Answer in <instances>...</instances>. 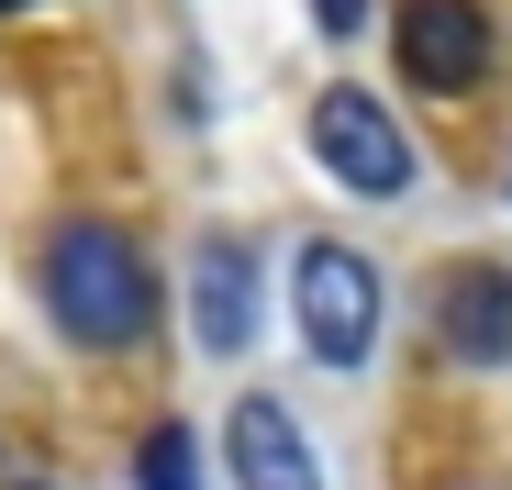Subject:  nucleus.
I'll return each instance as SVG.
<instances>
[{
    "instance_id": "nucleus-5",
    "label": "nucleus",
    "mask_w": 512,
    "mask_h": 490,
    "mask_svg": "<svg viewBox=\"0 0 512 490\" xmlns=\"http://www.w3.org/2000/svg\"><path fill=\"white\" fill-rule=\"evenodd\" d=\"M223 468H234V490H323V468H312V446H301V424H290V401H268V390L234 401Z\"/></svg>"
},
{
    "instance_id": "nucleus-10",
    "label": "nucleus",
    "mask_w": 512,
    "mask_h": 490,
    "mask_svg": "<svg viewBox=\"0 0 512 490\" xmlns=\"http://www.w3.org/2000/svg\"><path fill=\"white\" fill-rule=\"evenodd\" d=\"M457 490H501V479H457Z\"/></svg>"
},
{
    "instance_id": "nucleus-11",
    "label": "nucleus",
    "mask_w": 512,
    "mask_h": 490,
    "mask_svg": "<svg viewBox=\"0 0 512 490\" xmlns=\"http://www.w3.org/2000/svg\"><path fill=\"white\" fill-rule=\"evenodd\" d=\"M0 12H34V0H0Z\"/></svg>"
},
{
    "instance_id": "nucleus-2",
    "label": "nucleus",
    "mask_w": 512,
    "mask_h": 490,
    "mask_svg": "<svg viewBox=\"0 0 512 490\" xmlns=\"http://www.w3.org/2000/svg\"><path fill=\"white\" fill-rule=\"evenodd\" d=\"M290 323H301V357L312 368H368L379 357V268H368V245H334L312 234L301 257H290Z\"/></svg>"
},
{
    "instance_id": "nucleus-12",
    "label": "nucleus",
    "mask_w": 512,
    "mask_h": 490,
    "mask_svg": "<svg viewBox=\"0 0 512 490\" xmlns=\"http://www.w3.org/2000/svg\"><path fill=\"white\" fill-rule=\"evenodd\" d=\"M23 490H45V479H23Z\"/></svg>"
},
{
    "instance_id": "nucleus-13",
    "label": "nucleus",
    "mask_w": 512,
    "mask_h": 490,
    "mask_svg": "<svg viewBox=\"0 0 512 490\" xmlns=\"http://www.w3.org/2000/svg\"><path fill=\"white\" fill-rule=\"evenodd\" d=\"M501 179H512V168H501Z\"/></svg>"
},
{
    "instance_id": "nucleus-7",
    "label": "nucleus",
    "mask_w": 512,
    "mask_h": 490,
    "mask_svg": "<svg viewBox=\"0 0 512 490\" xmlns=\"http://www.w3.org/2000/svg\"><path fill=\"white\" fill-rule=\"evenodd\" d=\"M435 335H446L457 368H501V357H512V268L468 257V268L446 279V301H435Z\"/></svg>"
},
{
    "instance_id": "nucleus-4",
    "label": "nucleus",
    "mask_w": 512,
    "mask_h": 490,
    "mask_svg": "<svg viewBox=\"0 0 512 490\" xmlns=\"http://www.w3.org/2000/svg\"><path fill=\"white\" fill-rule=\"evenodd\" d=\"M390 45H401V78H423V90H446V101L490 78V12L479 0H401Z\"/></svg>"
},
{
    "instance_id": "nucleus-6",
    "label": "nucleus",
    "mask_w": 512,
    "mask_h": 490,
    "mask_svg": "<svg viewBox=\"0 0 512 490\" xmlns=\"http://www.w3.org/2000/svg\"><path fill=\"white\" fill-rule=\"evenodd\" d=\"M245 335H256V257L234 234H212L190 257V346L201 357H245Z\"/></svg>"
},
{
    "instance_id": "nucleus-8",
    "label": "nucleus",
    "mask_w": 512,
    "mask_h": 490,
    "mask_svg": "<svg viewBox=\"0 0 512 490\" xmlns=\"http://www.w3.org/2000/svg\"><path fill=\"white\" fill-rule=\"evenodd\" d=\"M134 479H145V490H201V446H190V424H156V435L134 446Z\"/></svg>"
},
{
    "instance_id": "nucleus-1",
    "label": "nucleus",
    "mask_w": 512,
    "mask_h": 490,
    "mask_svg": "<svg viewBox=\"0 0 512 490\" xmlns=\"http://www.w3.org/2000/svg\"><path fill=\"white\" fill-rule=\"evenodd\" d=\"M45 312H56L67 346L123 357V346L156 335V268L134 257V234H112V223H56L45 234Z\"/></svg>"
},
{
    "instance_id": "nucleus-3",
    "label": "nucleus",
    "mask_w": 512,
    "mask_h": 490,
    "mask_svg": "<svg viewBox=\"0 0 512 490\" xmlns=\"http://www.w3.org/2000/svg\"><path fill=\"white\" fill-rule=\"evenodd\" d=\"M312 156H323V179L346 190V201H401L412 168H423L412 134H401L368 90H323V101H312Z\"/></svg>"
},
{
    "instance_id": "nucleus-9",
    "label": "nucleus",
    "mask_w": 512,
    "mask_h": 490,
    "mask_svg": "<svg viewBox=\"0 0 512 490\" xmlns=\"http://www.w3.org/2000/svg\"><path fill=\"white\" fill-rule=\"evenodd\" d=\"M301 12H312L323 34H357V23H368V0H301Z\"/></svg>"
}]
</instances>
